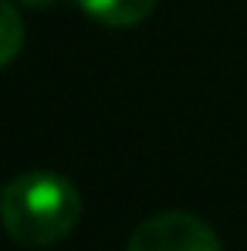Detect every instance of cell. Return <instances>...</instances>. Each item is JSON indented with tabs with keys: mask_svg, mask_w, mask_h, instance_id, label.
Returning a JSON list of instances; mask_svg holds the SVG:
<instances>
[{
	"mask_svg": "<svg viewBox=\"0 0 247 251\" xmlns=\"http://www.w3.org/2000/svg\"><path fill=\"white\" fill-rule=\"evenodd\" d=\"M156 3L159 0H78V7L91 21H98L102 27H115V31L142 24L156 10Z\"/></svg>",
	"mask_w": 247,
	"mask_h": 251,
	"instance_id": "cell-3",
	"label": "cell"
},
{
	"mask_svg": "<svg viewBox=\"0 0 247 251\" xmlns=\"http://www.w3.org/2000/svg\"><path fill=\"white\" fill-rule=\"evenodd\" d=\"M125 251H224L217 231L190 210H159L125 241Z\"/></svg>",
	"mask_w": 247,
	"mask_h": 251,
	"instance_id": "cell-2",
	"label": "cell"
},
{
	"mask_svg": "<svg viewBox=\"0 0 247 251\" xmlns=\"http://www.w3.org/2000/svg\"><path fill=\"white\" fill-rule=\"evenodd\" d=\"M82 217L78 187L54 170H27L0 194V224L24 248H51L65 241Z\"/></svg>",
	"mask_w": 247,
	"mask_h": 251,
	"instance_id": "cell-1",
	"label": "cell"
},
{
	"mask_svg": "<svg viewBox=\"0 0 247 251\" xmlns=\"http://www.w3.org/2000/svg\"><path fill=\"white\" fill-rule=\"evenodd\" d=\"M24 48V21L17 0H0V68H7Z\"/></svg>",
	"mask_w": 247,
	"mask_h": 251,
	"instance_id": "cell-4",
	"label": "cell"
},
{
	"mask_svg": "<svg viewBox=\"0 0 247 251\" xmlns=\"http://www.w3.org/2000/svg\"><path fill=\"white\" fill-rule=\"evenodd\" d=\"M17 3H24V7H34V10H44V7H54L58 0H17Z\"/></svg>",
	"mask_w": 247,
	"mask_h": 251,
	"instance_id": "cell-5",
	"label": "cell"
}]
</instances>
